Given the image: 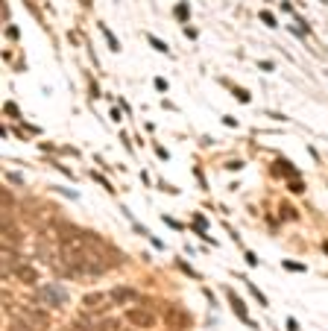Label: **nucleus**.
I'll list each match as a JSON object with an SVG mask.
<instances>
[{
	"instance_id": "obj_20",
	"label": "nucleus",
	"mask_w": 328,
	"mask_h": 331,
	"mask_svg": "<svg viewBox=\"0 0 328 331\" xmlns=\"http://www.w3.org/2000/svg\"><path fill=\"white\" fill-rule=\"evenodd\" d=\"M323 246H326V252H328V241H326V243H323Z\"/></svg>"
},
{
	"instance_id": "obj_18",
	"label": "nucleus",
	"mask_w": 328,
	"mask_h": 331,
	"mask_svg": "<svg viewBox=\"0 0 328 331\" xmlns=\"http://www.w3.org/2000/svg\"><path fill=\"white\" fill-rule=\"evenodd\" d=\"M176 15H179V18H188V9H185V3H182V6H176Z\"/></svg>"
},
{
	"instance_id": "obj_14",
	"label": "nucleus",
	"mask_w": 328,
	"mask_h": 331,
	"mask_svg": "<svg viewBox=\"0 0 328 331\" xmlns=\"http://www.w3.org/2000/svg\"><path fill=\"white\" fill-rule=\"evenodd\" d=\"M282 217H287V220H296V211H293L290 205H282Z\"/></svg>"
},
{
	"instance_id": "obj_17",
	"label": "nucleus",
	"mask_w": 328,
	"mask_h": 331,
	"mask_svg": "<svg viewBox=\"0 0 328 331\" xmlns=\"http://www.w3.org/2000/svg\"><path fill=\"white\" fill-rule=\"evenodd\" d=\"M284 267H287V270H293V273H302V270H305V267H302V264H293V261H287V264H284Z\"/></svg>"
},
{
	"instance_id": "obj_3",
	"label": "nucleus",
	"mask_w": 328,
	"mask_h": 331,
	"mask_svg": "<svg viewBox=\"0 0 328 331\" xmlns=\"http://www.w3.org/2000/svg\"><path fill=\"white\" fill-rule=\"evenodd\" d=\"M82 305H85V311L88 314H103V311H109V305H111V293H88L85 299H82Z\"/></svg>"
},
{
	"instance_id": "obj_10",
	"label": "nucleus",
	"mask_w": 328,
	"mask_h": 331,
	"mask_svg": "<svg viewBox=\"0 0 328 331\" xmlns=\"http://www.w3.org/2000/svg\"><path fill=\"white\" fill-rule=\"evenodd\" d=\"M100 29H103V35H106V41H109V47H111V50H120V44H117V38H114V35L109 32V26H106V23H100Z\"/></svg>"
},
{
	"instance_id": "obj_11",
	"label": "nucleus",
	"mask_w": 328,
	"mask_h": 331,
	"mask_svg": "<svg viewBox=\"0 0 328 331\" xmlns=\"http://www.w3.org/2000/svg\"><path fill=\"white\" fill-rule=\"evenodd\" d=\"M67 331H94V329H91V326H88L85 320H73V323H70V329H67Z\"/></svg>"
},
{
	"instance_id": "obj_9",
	"label": "nucleus",
	"mask_w": 328,
	"mask_h": 331,
	"mask_svg": "<svg viewBox=\"0 0 328 331\" xmlns=\"http://www.w3.org/2000/svg\"><path fill=\"white\" fill-rule=\"evenodd\" d=\"M12 276H18V279H21L23 285H35V282H38V276H35V270H32V267H26V264H18Z\"/></svg>"
},
{
	"instance_id": "obj_12",
	"label": "nucleus",
	"mask_w": 328,
	"mask_h": 331,
	"mask_svg": "<svg viewBox=\"0 0 328 331\" xmlns=\"http://www.w3.org/2000/svg\"><path fill=\"white\" fill-rule=\"evenodd\" d=\"M9 331H38L35 326H29V323H23V320H18V323H12V329Z\"/></svg>"
},
{
	"instance_id": "obj_6",
	"label": "nucleus",
	"mask_w": 328,
	"mask_h": 331,
	"mask_svg": "<svg viewBox=\"0 0 328 331\" xmlns=\"http://www.w3.org/2000/svg\"><path fill=\"white\" fill-rule=\"evenodd\" d=\"M18 320L29 323V326H35V329H44V326L50 323V317H47L44 311H32V308H26V311H18Z\"/></svg>"
},
{
	"instance_id": "obj_7",
	"label": "nucleus",
	"mask_w": 328,
	"mask_h": 331,
	"mask_svg": "<svg viewBox=\"0 0 328 331\" xmlns=\"http://www.w3.org/2000/svg\"><path fill=\"white\" fill-rule=\"evenodd\" d=\"M18 243H21V232H18V226L15 223H3V246H9V249H18Z\"/></svg>"
},
{
	"instance_id": "obj_2",
	"label": "nucleus",
	"mask_w": 328,
	"mask_h": 331,
	"mask_svg": "<svg viewBox=\"0 0 328 331\" xmlns=\"http://www.w3.org/2000/svg\"><path fill=\"white\" fill-rule=\"evenodd\" d=\"M164 323L170 329H188L191 326V314L185 308H179V305H167L164 308Z\"/></svg>"
},
{
	"instance_id": "obj_1",
	"label": "nucleus",
	"mask_w": 328,
	"mask_h": 331,
	"mask_svg": "<svg viewBox=\"0 0 328 331\" xmlns=\"http://www.w3.org/2000/svg\"><path fill=\"white\" fill-rule=\"evenodd\" d=\"M38 302H41V305H50V308H62V305L67 302V293H65L59 285H44V287L38 290Z\"/></svg>"
},
{
	"instance_id": "obj_4",
	"label": "nucleus",
	"mask_w": 328,
	"mask_h": 331,
	"mask_svg": "<svg viewBox=\"0 0 328 331\" xmlns=\"http://www.w3.org/2000/svg\"><path fill=\"white\" fill-rule=\"evenodd\" d=\"M126 320H129L132 326H141V329H150V326L155 323V314H153L150 308H132V311L126 314Z\"/></svg>"
},
{
	"instance_id": "obj_19",
	"label": "nucleus",
	"mask_w": 328,
	"mask_h": 331,
	"mask_svg": "<svg viewBox=\"0 0 328 331\" xmlns=\"http://www.w3.org/2000/svg\"><path fill=\"white\" fill-rule=\"evenodd\" d=\"M235 94H238V97H241V100H243V103H249V94H246V91H243V88H238V91H235Z\"/></svg>"
},
{
	"instance_id": "obj_8",
	"label": "nucleus",
	"mask_w": 328,
	"mask_h": 331,
	"mask_svg": "<svg viewBox=\"0 0 328 331\" xmlns=\"http://www.w3.org/2000/svg\"><path fill=\"white\" fill-rule=\"evenodd\" d=\"M229 302H232L235 314H238V317H241V320H243L246 326H252V320H249V314H246V305H243V299H241L238 293H232V290H229Z\"/></svg>"
},
{
	"instance_id": "obj_16",
	"label": "nucleus",
	"mask_w": 328,
	"mask_h": 331,
	"mask_svg": "<svg viewBox=\"0 0 328 331\" xmlns=\"http://www.w3.org/2000/svg\"><path fill=\"white\" fill-rule=\"evenodd\" d=\"M290 191H293V194H302L305 188H302V182H296V179H293V182H290Z\"/></svg>"
},
{
	"instance_id": "obj_13",
	"label": "nucleus",
	"mask_w": 328,
	"mask_h": 331,
	"mask_svg": "<svg viewBox=\"0 0 328 331\" xmlns=\"http://www.w3.org/2000/svg\"><path fill=\"white\" fill-rule=\"evenodd\" d=\"M147 38H150V44H153L155 50H161V53H167V44H164V41H158L155 35H147Z\"/></svg>"
},
{
	"instance_id": "obj_15",
	"label": "nucleus",
	"mask_w": 328,
	"mask_h": 331,
	"mask_svg": "<svg viewBox=\"0 0 328 331\" xmlns=\"http://www.w3.org/2000/svg\"><path fill=\"white\" fill-rule=\"evenodd\" d=\"M261 21H264V23H267V26H276V18H273V15H270V12H264V15H261Z\"/></svg>"
},
{
	"instance_id": "obj_5",
	"label": "nucleus",
	"mask_w": 328,
	"mask_h": 331,
	"mask_svg": "<svg viewBox=\"0 0 328 331\" xmlns=\"http://www.w3.org/2000/svg\"><path fill=\"white\" fill-rule=\"evenodd\" d=\"M111 302L114 305H135V302H141V293L132 290V287H114L111 290Z\"/></svg>"
}]
</instances>
